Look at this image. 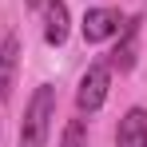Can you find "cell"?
Listing matches in <instances>:
<instances>
[{
  "label": "cell",
  "instance_id": "6da1fadb",
  "mask_svg": "<svg viewBox=\"0 0 147 147\" xmlns=\"http://www.w3.org/2000/svg\"><path fill=\"white\" fill-rule=\"evenodd\" d=\"M52 119H56V88L40 84L24 103V119H20V139L16 147H48Z\"/></svg>",
  "mask_w": 147,
  "mask_h": 147
},
{
  "label": "cell",
  "instance_id": "7a4b0ae2",
  "mask_svg": "<svg viewBox=\"0 0 147 147\" xmlns=\"http://www.w3.org/2000/svg\"><path fill=\"white\" fill-rule=\"evenodd\" d=\"M107 88H111V68H107V60L88 64V72L80 76V88H76V107H80V115H96L99 107H103V99H107Z\"/></svg>",
  "mask_w": 147,
  "mask_h": 147
},
{
  "label": "cell",
  "instance_id": "3957f363",
  "mask_svg": "<svg viewBox=\"0 0 147 147\" xmlns=\"http://www.w3.org/2000/svg\"><path fill=\"white\" fill-rule=\"evenodd\" d=\"M139 32H143V16H127L123 28L115 32V48H111V60H107V68L111 72H131L135 68V60H139Z\"/></svg>",
  "mask_w": 147,
  "mask_h": 147
},
{
  "label": "cell",
  "instance_id": "277c9868",
  "mask_svg": "<svg viewBox=\"0 0 147 147\" xmlns=\"http://www.w3.org/2000/svg\"><path fill=\"white\" fill-rule=\"evenodd\" d=\"M119 28H123L119 8H88L80 20V36H84V44H103V40H115Z\"/></svg>",
  "mask_w": 147,
  "mask_h": 147
},
{
  "label": "cell",
  "instance_id": "5b68a950",
  "mask_svg": "<svg viewBox=\"0 0 147 147\" xmlns=\"http://www.w3.org/2000/svg\"><path fill=\"white\" fill-rule=\"evenodd\" d=\"M16 72H20V36H4L0 40V103L12 99Z\"/></svg>",
  "mask_w": 147,
  "mask_h": 147
},
{
  "label": "cell",
  "instance_id": "8992f818",
  "mask_svg": "<svg viewBox=\"0 0 147 147\" xmlns=\"http://www.w3.org/2000/svg\"><path fill=\"white\" fill-rule=\"evenodd\" d=\"M40 8H44V44L60 48V44L68 40V32H72V16H68V4H64V0H44Z\"/></svg>",
  "mask_w": 147,
  "mask_h": 147
},
{
  "label": "cell",
  "instance_id": "52a82bcc",
  "mask_svg": "<svg viewBox=\"0 0 147 147\" xmlns=\"http://www.w3.org/2000/svg\"><path fill=\"white\" fill-rule=\"evenodd\" d=\"M115 147H147V107H127L115 127Z\"/></svg>",
  "mask_w": 147,
  "mask_h": 147
},
{
  "label": "cell",
  "instance_id": "ba28073f",
  "mask_svg": "<svg viewBox=\"0 0 147 147\" xmlns=\"http://www.w3.org/2000/svg\"><path fill=\"white\" fill-rule=\"evenodd\" d=\"M60 147H88V123L84 119H68L60 131Z\"/></svg>",
  "mask_w": 147,
  "mask_h": 147
},
{
  "label": "cell",
  "instance_id": "9c48e42d",
  "mask_svg": "<svg viewBox=\"0 0 147 147\" xmlns=\"http://www.w3.org/2000/svg\"><path fill=\"white\" fill-rule=\"evenodd\" d=\"M40 4H44V0H24V8H40Z\"/></svg>",
  "mask_w": 147,
  "mask_h": 147
}]
</instances>
